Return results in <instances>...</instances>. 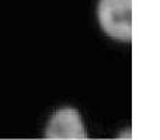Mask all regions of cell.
<instances>
[{
	"label": "cell",
	"mask_w": 160,
	"mask_h": 140,
	"mask_svg": "<svg viewBox=\"0 0 160 140\" xmlns=\"http://www.w3.org/2000/svg\"><path fill=\"white\" fill-rule=\"evenodd\" d=\"M45 136L48 139H86L84 125L80 113L73 108H63L53 113L48 122Z\"/></svg>",
	"instance_id": "obj_2"
},
{
	"label": "cell",
	"mask_w": 160,
	"mask_h": 140,
	"mask_svg": "<svg viewBox=\"0 0 160 140\" xmlns=\"http://www.w3.org/2000/svg\"><path fill=\"white\" fill-rule=\"evenodd\" d=\"M98 22L108 36L129 42L132 38V0H100Z\"/></svg>",
	"instance_id": "obj_1"
}]
</instances>
